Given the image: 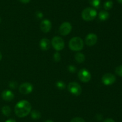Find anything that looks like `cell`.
Returning a JSON list of instances; mask_svg holds the SVG:
<instances>
[{"label":"cell","instance_id":"cell-1","mask_svg":"<svg viewBox=\"0 0 122 122\" xmlns=\"http://www.w3.org/2000/svg\"><path fill=\"white\" fill-rule=\"evenodd\" d=\"M32 111V105L26 100H21L18 102L14 107L15 115L20 118L25 117L29 114Z\"/></svg>","mask_w":122,"mask_h":122},{"label":"cell","instance_id":"cell-2","mask_svg":"<svg viewBox=\"0 0 122 122\" xmlns=\"http://www.w3.org/2000/svg\"><path fill=\"white\" fill-rule=\"evenodd\" d=\"M84 45L83 39L79 37H75L71 38L69 43L70 50L75 51H79L82 50Z\"/></svg>","mask_w":122,"mask_h":122},{"label":"cell","instance_id":"cell-3","mask_svg":"<svg viewBox=\"0 0 122 122\" xmlns=\"http://www.w3.org/2000/svg\"><path fill=\"white\" fill-rule=\"evenodd\" d=\"M97 16V11L94 8L87 7L82 12V19L85 21H92Z\"/></svg>","mask_w":122,"mask_h":122},{"label":"cell","instance_id":"cell-4","mask_svg":"<svg viewBox=\"0 0 122 122\" xmlns=\"http://www.w3.org/2000/svg\"><path fill=\"white\" fill-rule=\"evenodd\" d=\"M51 44L55 50L57 51H60L64 47V41L62 38L58 36H56L52 38L51 41Z\"/></svg>","mask_w":122,"mask_h":122},{"label":"cell","instance_id":"cell-5","mask_svg":"<svg viewBox=\"0 0 122 122\" xmlns=\"http://www.w3.org/2000/svg\"><path fill=\"white\" fill-rule=\"evenodd\" d=\"M69 92L75 96H79L82 93V87L77 82H71L68 85Z\"/></svg>","mask_w":122,"mask_h":122},{"label":"cell","instance_id":"cell-6","mask_svg":"<svg viewBox=\"0 0 122 122\" xmlns=\"http://www.w3.org/2000/svg\"><path fill=\"white\" fill-rule=\"evenodd\" d=\"M78 77L82 82L88 83L91 78V74L88 69L83 68L79 71Z\"/></svg>","mask_w":122,"mask_h":122},{"label":"cell","instance_id":"cell-7","mask_svg":"<svg viewBox=\"0 0 122 122\" xmlns=\"http://www.w3.org/2000/svg\"><path fill=\"white\" fill-rule=\"evenodd\" d=\"M102 83L106 86H110L115 83L116 80V77L115 75L111 73L105 74L102 77Z\"/></svg>","mask_w":122,"mask_h":122},{"label":"cell","instance_id":"cell-8","mask_svg":"<svg viewBox=\"0 0 122 122\" xmlns=\"http://www.w3.org/2000/svg\"><path fill=\"white\" fill-rule=\"evenodd\" d=\"M72 29V26L69 22H64L60 25L59 28V32L61 35L66 36L70 33Z\"/></svg>","mask_w":122,"mask_h":122},{"label":"cell","instance_id":"cell-9","mask_svg":"<svg viewBox=\"0 0 122 122\" xmlns=\"http://www.w3.org/2000/svg\"><path fill=\"white\" fill-rule=\"evenodd\" d=\"M19 92L23 94H28L33 90V86L30 83H24L20 85L19 87Z\"/></svg>","mask_w":122,"mask_h":122},{"label":"cell","instance_id":"cell-10","mask_svg":"<svg viewBox=\"0 0 122 122\" xmlns=\"http://www.w3.org/2000/svg\"><path fill=\"white\" fill-rule=\"evenodd\" d=\"M98 40V37L96 34L93 33H90L86 35L85 38L86 44L88 46H93L97 43Z\"/></svg>","mask_w":122,"mask_h":122},{"label":"cell","instance_id":"cell-11","mask_svg":"<svg viewBox=\"0 0 122 122\" xmlns=\"http://www.w3.org/2000/svg\"><path fill=\"white\" fill-rule=\"evenodd\" d=\"M52 28L51 22L48 19H44L42 20L40 24L41 30L44 33H48L50 32Z\"/></svg>","mask_w":122,"mask_h":122},{"label":"cell","instance_id":"cell-12","mask_svg":"<svg viewBox=\"0 0 122 122\" xmlns=\"http://www.w3.org/2000/svg\"><path fill=\"white\" fill-rule=\"evenodd\" d=\"M2 98L5 101H11L14 98V94L12 91L10 90H5L1 94Z\"/></svg>","mask_w":122,"mask_h":122},{"label":"cell","instance_id":"cell-13","mask_svg":"<svg viewBox=\"0 0 122 122\" xmlns=\"http://www.w3.org/2000/svg\"><path fill=\"white\" fill-rule=\"evenodd\" d=\"M39 46H40L41 50H44V51H46V50H48L50 48L51 42L48 38H44L40 41Z\"/></svg>","mask_w":122,"mask_h":122},{"label":"cell","instance_id":"cell-14","mask_svg":"<svg viewBox=\"0 0 122 122\" xmlns=\"http://www.w3.org/2000/svg\"><path fill=\"white\" fill-rule=\"evenodd\" d=\"M110 14L107 11L102 10L99 13L98 18L101 21H105L109 18Z\"/></svg>","mask_w":122,"mask_h":122},{"label":"cell","instance_id":"cell-15","mask_svg":"<svg viewBox=\"0 0 122 122\" xmlns=\"http://www.w3.org/2000/svg\"><path fill=\"white\" fill-rule=\"evenodd\" d=\"M75 60L76 61V62L77 63H83V62L85 60V56L83 55V53L80 52H77V53H76V55H75Z\"/></svg>","mask_w":122,"mask_h":122},{"label":"cell","instance_id":"cell-16","mask_svg":"<svg viewBox=\"0 0 122 122\" xmlns=\"http://www.w3.org/2000/svg\"><path fill=\"white\" fill-rule=\"evenodd\" d=\"M30 116L32 117V118H33V120H38L41 118V112L39 111L36 110H33L32 111H30Z\"/></svg>","mask_w":122,"mask_h":122},{"label":"cell","instance_id":"cell-17","mask_svg":"<svg viewBox=\"0 0 122 122\" xmlns=\"http://www.w3.org/2000/svg\"><path fill=\"white\" fill-rule=\"evenodd\" d=\"M1 111L4 116L8 117L10 116L11 113V109L8 106H4L1 109Z\"/></svg>","mask_w":122,"mask_h":122},{"label":"cell","instance_id":"cell-18","mask_svg":"<svg viewBox=\"0 0 122 122\" xmlns=\"http://www.w3.org/2000/svg\"><path fill=\"white\" fill-rule=\"evenodd\" d=\"M89 2L94 8H98L101 4V0H89Z\"/></svg>","mask_w":122,"mask_h":122},{"label":"cell","instance_id":"cell-19","mask_svg":"<svg viewBox=\"0 0 122 122\" xmlns=\"http://www.w3.org/2000/svg\"><path fill=\"white\" fill-rule=\"evenodd\" d=\"M113 2L112 1H107L104 4V8L106 10H109L113 7Z\"/></svg>","mask_w":122,"mask_h":122},{"label":"cell","instance_id":"cell-20","mask_svg":"<svg viewBox=\"0 0 122 122\" xmlns=\"http://www.w3.org/2000/svg\"><path fill=\"white\" fill-rule=\"evenodd\" d=\"M56 86H57V88L60 90H63L66 87L65 83L62 81H57V82H56Z\"/></svg>","mask_w":122,"mask_h":122},{"label":"cell","instance_id":"cell-21","mask_svg":"<svg viewBox=\"0 0 122 122\" xmlns=\"http://www.w3.org/2000/svg\"><path fill=\"white\" fill-rule=\"evenodd\" d=\"M115 72L119 77H122V65H119L116 68Z\"/></svg>","mask_w":122,"mask_h":122},{"label":"cell","instance_id":"cell-22","mask_svg":"<svg viewBox=\"0 0 122 122\" xmlns=\"http://www.w3.org/2000/svg\"><path fill=\"white\" fill-rule=\"evenodd\" d=\"M70 122H85V121L82 117H76L75 118H73L70 121Z\"/></svg>","mask_w":122,"mask_h":122},{"label":"cell","instance_id":"cell-23","mask_svg":"<svg viewBox=\"0 0 122 122\" xmlns=\"http://www.w3.org/2000/svg\"><path fill=\"white\" fill-rule=\"evenodd\" d=\"M54 59L56 62H59L61 59L60 54L58 52L55 53L54 55Z\"/></svg>","mask_w":122,"mask_h":122},{"label":"cell","instance_id":"cell-24","mask_svg":"<svg viewBox=\"0 0 122 122\" xmlns=\"http://www.w3.org/2000/svg\"><path fill=\"white\" fill-rule=\"evenodd\" d=\"M68 69H69V71L70 72L74 73L76 72V68L74 65H69V67H68Z\"/></svg>","mask_w":122,"mask_h":122},{"label":"cell","instance_id":"cell-25","mask_svg":"<svg viewBox=\"0 0 122 122\" xmlns=\"http://www.w3.org/2000/svg\"><path fill=\"white\" fill-rule=\"evenodd\" d=\"M9 86H10V87H11V88L14 89H15L17 87V83L15 82V81H11V82L10 83Z\"/></svg>","mask_w":122,"mask_h":122},{"label":"cell","instance_id":"cell-26","mask_svg":"<svg viewBox=\"0 0 122 122\" xmlns=\"http://www.w3.org/2000/svg\"><path fill=\"white\" fill-rule=\"evenodd\" d=\"M104 122H115V121H114L113 119H112V118H108L105 119L104 121Z\"/></svg>","mask_w":122,"mask_h":122},{"label":"cell","instance_id":"cell-27","mask_svg":"<svg viewBox=\"0 0 122 122\" xmlns=\"http://www.w3.org/2000/svg\"><path fill=\"white\" fill-rule=\"evenodd\" d=\"M96 118H97V119L98 120H102V116H101V115L98 114Z\"/></svg>","mask_w":122,"mask_h":122},{"label":"cell","instance_id":"cell-28","mask_svg":"<svg viewBox=\"0 0 122 122\" xmlns=\"http://www.w3.org/2000/svg\"><path fill=\"white\" fill-rule=\"evenodd\" d=\"M21 2H23L24 4H26V3H28L30 1V0H19Z\"/></svg>","mask_w":122,"mask_h":122},{"label":"cell","instance_id":"cell-29","mask_svg":"<svg viewBox=\"0 0 122 122\" xmlns=\"http://www.w3.org/2000/svg\"><path fill=\"white\" fill-rule=\"evenodd\" d=\"M37 16L39 18H41L43 17V14H42V13H37Z\"/></svg>","mask_w":122,"mask_h":122},{"label":"cell","instance_id":"cell-30","mask_svg":"<svg viewBox=\"0 0 122 122\" xmlns=\"http://www.w3.org/2000/svg\"><path fill=\"white\" fill-rule=\"evenodd\" d=\"M5 122H17L14 119H8L7 120H6Z\"/></svg>","mask_w":122,"mask_h":122},{"label":"cell","instance_id":"cell-31","mask_svg":"<svg viewBox=\"0 0 122 122\" xmlns=\"http://www.w3.org/2000/svg\"><path fill=\"white\" fill-rule=\"evenodd\" d=\"M44 122H54L52 120H47L45 121Z\"/></svg>","mask_w":122,"mask_h":122},{"label":"cell","instance_id":"cell-32","mask_svg":"<svg viewBox=\"0 0 122 122\" xmlns=\"http://www.w3.org/2000/svg\"><path fill=\"white\" fill-rule=\"evenodd\" d=\"M2 53H1V51H0V61H1V60L2 59Z\"/></svg>","mask_w":122,"mask_h":122},{"label":"cell","instance_id":"cell-33","mask_svg":"<svg viewBox=\"0 0 122 122\" xmlns=\"http://www.w3.org/2000/svg\"><path fill=\"white\" fill-rule=\"evenodd\" d=\"M117 2H119V3L122 4V0H117Z\"/></svg>","mask_w":122,"mask_h":122},{"label":"cell","instance_id":"cell-34","mask_svg":"<svg viewBox=\"0 0 122 122\" xmlns=\"http://www.w3.org/2000/svg\"><path fill=\"white\" fill-rule=\"evenodd\" d=\"M1 17H0V23H1Z\"/></svg>","mask_w":122,"mask_h":122}]
</instances>
